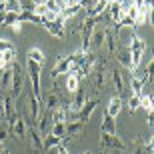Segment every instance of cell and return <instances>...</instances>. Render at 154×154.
<instances>
[{
  "label": "cell",
  "instance_id": "2",
  "mask_svg": "<svg viewBox=\"0 0 154 154\" xmlns=\"http://www.w3.org/2000/svg\"><path fill=\"white\" fill-rule=\"evenodd\" d=\"M128 50H130V58H132V74L138 72V66L142 64V56L146 50V42L140 36H136V32H130V40H128Z\"/></svg>",
  "mask_w": 154,
  "mask_h": 154
},
{
  "label": "cell",
  "instance_id": "21",
  "mask_svg": "<svg viewBox=\"0 0 154 154\" xmlns=\"http://www.w3.org/2000/svg\"><path fill=\"white\" fill-rule=\"evenodd\" d=\"M122 104H124V100L120 96H114V98H110V102H108V108H106V112H108L112 118H116L118 116V112L122 110Z\"/></svg>",
  "mask_w": 154,
  "mask_h": 154
},
{
  "label": "cell",
  "instance_id": "30",
  "mask_svg": "<svg viewBox=\"0 0 154 154\" xmlns=\"http://www.w3.org/2000/svg\"><path fill=\"white\" fill-rule=\"evenodd\" d=\"M8 136H10V124L2 120L0 122V144H4L8 140Z\"/></svg>",
  "mask_w": 154,
  "mask_h": 154
},
{
  "label": "cell",
  "instance_id": "12",
  "mask_svg": "<svg viewBox=\"0 0 154 154\" xmlns=\"http://www.w3.org/2000/svg\"><path fill=\"white\" fill-rule=\"evenodd\" d=\"M26 132H28V126H26L24 118L20 116V112H18L16 120L10 124V134H12V136H16L18 140H26Z\"/></svg>",
  "mask_w": 154,
  "mask_h": 154
},
{
  "label": "cell",
  "instance_id": "4",
  "mask_svg": "<svg viewBox=\"0 0 154 154\" xmlns=\"http://www.w3.org/2000/svg\"><path fill=\"white\" fill-rule=\"evenodd\" d=\"M40 66L38 62H34L32 58H26V74L30 78V84H32V94H34L38 100H42V84H40Z\"/></svg>",
  "mask_w": 154,
  "mask_h": 154
},
{
  "label": "cell",
  "instance_id": "35",
  "mask_svg": "<svg viewBox=\"0 0 154 154\" xmlns=\"http://www.w3.org/2000/svg\"><path fill=\"white\" fill-rule=\"evenodd\" d=\"M144 72H146V74H148L150 78H154V56L150 58V62H148V66L144 68Z\"/></svg>",
  "mask_w": 154,
  "mask_h": 154
},
{
  "label": "cell",
  "instance_id": "31",
  "mask_svg": "<svg viewBox=\"0 0 154 154\" xmlns=\"http://www.w3.org/2000/svg\"><path fill=\"white\" fill-rule=\"evenodd\" d=\"M152 102H154V94H142L140 96V108H144L146 112L152 108Z\"/></svg>",
  "mask_w": 154,
  "mask_h": 154
},
{
  "label": "cell",
  "instance_id": "22",
  "mask_svg": "<svg viewBox=\"0 0 154 154\" xmlns=\"http://www.w3.org/2000/svg\"><path fill=\"white\" fill-rule=\"evenodd\" d=\"M10 80H12V66H6V68L0 72V88L8 90V88H10Z\"/></svg>",
  "mask_w": 154,
  "mask_h": 154
},
{
  "label": "cell",
  "instance_id": "14",
  "mask_svg": "<svg viewBox=\"0 0 154 154\" xmlns=\"http://www.w3.org/2000/svg\"><path fill=\"white\" fill-rule=\"evenodd\" d=\"M26 138H28V146L36 152H42L44 146H42V134L36 130L34 126H28V132H26Z\"/></svg>",
  "mask_w": 154,
  "mask_h": 154
},
{
  "label": "cell",
  "instance_id": "39",
  "mask_svg": "<svg viewBox=\"0 0 154 154\" xmlns=\"http://www.w3.org/2000/svg\"><path fill=\"white\" fill-rule=\"evenodd\" d=\"M148 146H150V148L154 150V134H152V136H150V140H148Z\"/></svg>",
  "mask_w": 154,
  "mask_h": 154
},
{
  "label": "cell",
  "instance_id": "20",
  "mask_svg": "<svg viewBox=\"0 0 154 154\" xmlns=\"http://www.w3.org/2000/svg\"><path fill=\"white\" fill-rule=\"evenodd\" d=\"M102 132L104 134H116V122L106 110H104V116H102Z\"/></svg>",
  "mask_w": 154,
  "mask_h": 154
},
{
  "label": "cell",
  "instance_id": "13",
  "mask_svg": "<svg viewBox=\"0 0 154 154\" xmlns=\"http://www.w3.org/2000/svg\"><path fill=\"white\" fill-rule=\"evenodd\" d=\"M2 104H4V122L12 124L18 116V110L14 106V98L12 96H2Z\"/></svg>",
  "mask_w": 154,
  "mask_h": 154
},
{
  "label": "cell",
  "instance_id": "25",
  "mask_svg": "<svg viewBox=\"0 0 154 154\" xmlns=\"http://www.w3.org/2000/svg\"><path fill=\"white\" fill-rule=\"evenodd\" d=\"M50 134H54L58 138H64L66 136V122H54L50 128Z\"/></svg>",
  "mask_w": 154,
  "mask_h": 154
},
{
  "label": "cell",
  "instance_id": "34",
  "mask_svg": "<svg viewBox=\"0 0 154 154\" xmlns=\"http://www.w3.org/2000/svg\"><path fill=\"white\" fill-rule=\"evenodd\" d=\"M32 12H34V14H38V16H44L46 12H48V6L40 2V4H36V6H34V10H32Z\"/></svg>",
  "mask_w": 154,
  "mask_h": 154
},
{
  "label": "cell",
  "instance_id": "1",
  "mask_svg": "<svg viewBox=\"0 0 154 154\" xmlns=\"http://www.w3.org/2000/svg\"><path fill=\"white\" fill-rule=\"evenodd\" d=\"M108 72H110V66H108L106 56L98 54L96 64H94V68H92V72H90V76H92V86H94L98 92H102L104 88H106V84H108Z\"/></svg>",
  "mask_w": 154,
  "mask_h": 154
},
{
  "label": "cell",
  "instance_id": "38",
  "mask_svg": "<svg viewBox=\"0 0 154 154\" xmlns=\"http://www.w3.org/2000/svg\"><path fill=\"white\" fill-rule=\"evenodd\" d=\"M20 30H22V22H16L14 26H12V32H16V34L20 32Z\"/></svg>",
  "mask_w": 154,
  "mask_h": 154
},
{
  "label": "cell",
  "instance_id": "44",
  "mask_svg": "<svg viewBox=\"0 0 154 154\" xmlns=\"http://www.w3.org/2000/svg\"><path fill=\"white\" fill-rule=\"evenodd\" d=\"M152 154H154V150H152Z\"/></svg>",
  "mask_w": 154,
  "mask_h": 154
},
{
  "label": "cell",
  "instance_id": "9",
  "mask_svg": "<svg viewBox=\"0 0 154 154\" xmlns=\"http://www.w3.org/2000/svg\"><path fill=\"white\" fill-rule=\"evenodd\" d=\"M100 146L106 150H126V144L122 138H118L116 134H104L100 136Z\"/></svg>",
  "mask_w": 154,
  "mask_h": 154
},
{
  "label": "cell",
  "instance_id": "3",
  "mask_svg": "<svg viewBox=\"0 0 154 154\" xmlns=\"http://www.w3.org/2000/svg\"><path fill=\"white\" fill-rule=\"evenodd\" d=\"M102 22L100 14L98 16H86L84 22L80 24V36H82V44H80V50L82 52H90V40H92V34H94V28L96 24Z\"/></svg>",
  "mask_w": 154,
  "mask_h": 154
},
{
  "label": "cell",
  "instance_id": "15",
  "mask_svg": "<svg viewBox=\"0 0 154 154\" xmlns=\"http://www.w3.org/2000/svg\"><path fill=\"white\" fill-rule=\"evenodd\" d=\"M98 104H100V98H88V100H86V104L84 106H82V108H80V122H88V120H90V116H92V112H94V110L98 108Z\"/></svg>",
  "mask_w": 154,
  "mask_h": 154
},
{
  "label": "cell",
  "instance_id": "5",
  "mask_svg": "<svg viewBox=\"0 0 154 154\" xmlns=\"http://www.w3.org/2000/svg\"><path fill=\"white\" fill-rule=\"evenodd\" d=\"M12 80H10V96L12 98H18L22 94V88H24V68L20 66L18 62H12Z\"/></svg>",
  "mask_w": 154,
  "mask_h": 154
},
{
  "label": "cell",
  "instance_id": "18",
  "mask_svg": "<svg viewBox=\"0 0 154 154\" xmlns=\"http://www.w3.org/2000/svg\"><path fill=\"white\" fill-rule=\"evenodd\" d=\"M42 26H44L52 36H56V38H60V40L66 36V28H64V24L58 22V20H54V22H44Z\"/></svg>",
  "mask_w": 154,
  "mask_h": 154
},
{
  "label": "cell",
  "instance_id": "19",
  "mask_svg": "<svg viewBox=\"0 0 154 154\" xmlns=\"http://www.w3.org/2000/svg\"><path fill=\"white\" fill-rule=\"evenodd\" d=\"M78 88H80V80H78V76H76L74 72H68V74H66V78H64V90L70 92V94H74Z\"/></svg>",
  "mask_w": 154,
  "mask_h": 154
},
{
  "label": "cell",
  "instance_id": "36",
  "mask_svg": "<svg viewBox=\"0 0 154 154\" xmlns=\"http://www.w3.org/2000/svg\"><path fill=\"white\" fill-rule=\"evenodd\" d=\"M4 16H6V4H4V2H0V24L4 22Z\"/></svg>",
  "mask_w": 154,
  "mask_h": 154
},
{
  "label": "cell",
  "instance_id": "33",
  "mask_svg": "<svg viewBox=\"0 0 154 154\" xmlns=\"http://www.w3.org/2000/svg\"><path fill=\"white\" fill-rule=\"evenodd\" d=\"M10 48H14V44H12V42H8L6 38H0V54H4V52L10 50Z\"/></svg>",
  "mask_w": 154,
  "mask_h": 154
},
{
  "label": "cell",
  "instance_id": "28",
  "mask_svg": "<svg viewBox=\"0 0 154 154\" xmlns=\"http://www.w3.org/2000/svg\"><path fill=\"white\" fill-rule=\"evenodd\" d=\"M138 108H140V96L138 94H130V98H128V112L134 114Z\"/></svg>",
  "mask_w": 154,
  "mask_h": 154
},
{
  "label": "cell",
  "instance_id": "29",
  "mask_svg": "<svg viewBox=\"0 0 154 154\" xmlns=\"http://www.w3.org/2000/svg\"><path fill=\"white\" fill-rule=\"evenodd\" d=\"M18 14H20V12H6L2 26H10V28H12V26H14L16 22H20V20H18Z\"/></svg>",
  "mask_w": 154,
  "mask_h": 154
},
{
  "label": "cell",
  "instance_id": "27",
  "mask_svg": "<svg viewBox=\"0 0 154 154\" xmlns=\"http://www.w3.org/2000/svg\"><path fill=\"white\" fill-rule=\"evenodd\" d=\"M132 154H152V148L148 146V142H140V140H136Z\"/></svg>",
  "mask_w": 154,
  "mask_h": 154
},
{
  "label": "cell",
  "instance_id": "43",
  "mask_svg": "<svg viewBox=\"0 0 154 154\" xmlns=\"http://www.w3.org/2000/svg\"><path fill=\"white\" fill-rule=\"evenodd\" d=\"M84 154H92V152H84Z\"/></svg>",
  "mask_w": 154,
  "mask_h": 154
},
{
  "label": "cell",
  "instance_id": "7",
  "mask_svg": "<svg viewBox=\"0 0 154 154\" xmlns=\"http://www.w3.org/2000/svg\"><path fill=\"white\" fill-rule=\"evenodd\" d=\"M42 104H44L46 110H50V112H54L56 108H60L64 104V96L60 90H54V88H50L48 90V94L46 96H42Z\"/></svg>",
  "mask_w": 154,
  "mask_h": 154
},
{
  "label": "cell",
  "instance_id": "40",
  "mask_svg": "<svg viewBox=\"0 0 154 154\" xmlns=\"http://www.w3.org/2000/svg\"><path fill=\"white\" fill-rule=\"evenodd\" d=\"M132 2H134V6H142L144 4V0H132Z\"/></svg>",
  "mask_w": 154,
  "mask_h": 154
},
{
  "label": "cell",
  "instance_id": "24",
  "mask_svg": "<svg viewBox=\"0 0 154 154\" xmlns=\"http://www.w3.org/2000/svg\"><path fill=\"white\" fill-rule=\"evenodd\" d=\"M132 90V94H138V96H142V88H144V82L138 76H132L130 78V86H128Z\"/></svg>",
  "mask_w": 154,
  "mask_h": 154
},
{
  "label": "cell",
  "instance_id": "11",
  "mask_svg": "<svg viewBox=\"0 0 154 154\" xmlns=\"http://www.w3.org/2000/svg\"><path fill=\"white\" fill-rule=\"evenodd\" d=\"M84 122H80V120H76V122H66V136L62 138V144L66 146V144L72 140L74 136H78V134H84Z\"/></svg>",
  "mask_w": 154,
  "mask_h": 154
},
{
  "label": "cell",
  "instance_id": "26",
  "mask_svg": "<svg viewBox=\"0 0 154 154\" xmlns=\"http://www.w3.org/2000/svg\"><path fill=\"white\" fill-rule=\"evenodd\" d=\"M26 56H28V58H32L34 62H38L40 66H42V64H44V60H46V58H44V52L40 50V48H30Z\"/></svg>",
  "mask_w": 154,
  "mask_h": 154
},
{
  "label": "cell",
  "instance_id": "23",
  "mask_svg": "<svg viewBox=\"0 0 154 154\" xmlns=\"http://www.w3.org/2000/svg\"><path fill=\"white\" fill-rule=\"evenodd\" d=\"M58 144H62V138L54 136V134H46V136L42 138V146H44V150H48V148H56Z\"/></svg>",
  "mask_w": 154,
  "mask_h": 154
},
{
  "label": "cell",
  "instance_id": "41",
  "mask_svg": "<svg viewBox=\"0 0 154 154\" xmlns=\"http://www.w3.org/2000/svg\"><path fill=\"white\" fill-rule=\"evenodd\" d=\"M32 2H36V4H40V2H42V4H46L48 0H32Z\"/></svg>",
  "mask_w": 154,
  "mask_h": 154
},
{
  "label": "cell",
  "instance_id": "32",
  "mask_svg": "<svg viewBox=\"0 0 154 154\" xmlns=\"http://www.w3.org/2000/svg\"><path fill=\"white\" fill-rule=\"evenodd\" d=\"M6 12H22V6H20V0H6Z\"/></svg>",
  "mask_w": 154,
  "mask_h": 154
},
{
  "label": "cell",
  "instance_id": "16",
  "mask_svg": "<svg viewBox=\"0 0 154 154\" xmlns=\"http://www.w3.org/2000/svg\"><path fill=\"white\" fill-rule=\"evenodd\" d=\"M90 46H92V52H96V54L104 46V24H96L94 34H92V40H90Z\"/></svg>",
  "mask_w": 154,
  "mask_h": 154
},
{
  "label": "cell",
  "instance_id": "10",
  "mask_svg": "<svg viewBox=\"0 0 154 154\" xmlns=\"http://www.w3.org/2000/svg\"><path fill=\"white\" fill-rule=\"evenodd\" d=\"M86 100H88V90H86L84 86H80L78 90L72 94V98H70V102H68V108L70 110H74V112H80V108L86 104Z\"/></svg>",
  "mask_w": 154,
  "mask_h": 154
},
{
  "label": "cell",
  "instance_id": "8",
  "mask_svg": "<svg viewBox=\"0 0 154 154\" xmlns=\"http://www.w3.org/2000/svg\"><path fill=\"white\" fill-rule=\"evenodd\" d=\"M108 84L112 86L116 92H118L120 98L126 94V82H124V78H122V72H120L116 66H112V68H110V72H108Z\"/></svg>",
  "mask_w": 154,
  "mask_h": 154
},
{
  "label": "cell",
  "instance_id": "37",
  "mask_svg": "<svg viewBox=\"0 0 154 154\" xmlns=\"http://www.w3.org/2000/svg\"><path fill=\"white\" fill-rule=\"evenodd\" d=\"M56 152L58 154H68V148H66L64 144H58V146H56Z\"/></svg>",
  "mask_w": 154,
  "mask_h": 154
},
{
  "label": "cell",
  "instance_id": "42",
  "mask_svg": "<svg viewBox=\"0 0 154 154\" xmlns=\"http://www.w3.org/2000/svg\"><path fill=\"white\" fill-rule=\"evenodd\" d=\"M0 154H10V152H8L6 148H2V150H0Z\"/></svg>",
  "mask_w": 154,
  "mask_h": 154
},
{
  "label": "cell",
  "instance_id": "6",
  "mask_svg": "<svg viewBox=\"0 0 154 154\" xmlns=\"http://www.w3.org/2000/svg\"><path fill=\"white\" fill-rule=\"evenodd\" d=\"M68 72H72V60H70L68 54H60V56L56 58V64H54V68H52L50 72V78H60L62 74H68Z\"/></svg>",
  "mask_w": 154,
  "mask_h": 154
},
{
  "label": "cell",
  "instance_id": "17",
  "mask_svg": "<svg viewBox=\"0 0 154 154\" xmlns=\"http://www.w3.org/2000/svg\"><path fill=\"white\" fill-rule=\"evenodd\" d=\"M116 54V60H118L120 66H124L132 72V58H130V50H128V46H118V50L114 52Z\"/></svg>",
  "mask_w": 154,
  "mask_h": 154
}]
</instances>
